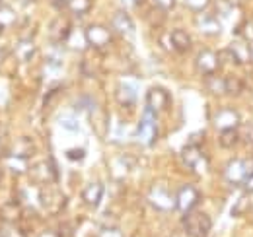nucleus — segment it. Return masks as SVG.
<instances>
[{
  "instance_id": "473e14b6",
  "label": "nucleus",
  "mask_w": 253,
  "mask_h": 237,
  "mask_svg": "<svg viewBox=\"0 0 253 237\" xmlns=\"http://www.w3.org/2000/svg\"><path fill=\"white\" fill-rule=\"evenodd\" d=\"M240 138H244L246 144H252L253 146V122L242 126V130H240Z\"/></svg>"
},
{
  "instance_id": "20e7f679",
  "label": "nucleus",
  "mask_w": 253,
  "mask_h": 237,
  "mask_svg": "<svg viewBox=\"0 0 253 237\" xmlns=\"http://www.w3.org/2000/svg\"><path fill=\"white\" fill-rule=\"evenodd\" d=\"M28 173H30L33 183H39V185H51V183H57L59 181V167H57V163H55L53 158L41 159L35 165H30V171Z\"/></svg>"
},
{
  "instance_id": "f704fd0d",
  "label": "nucleus",
  "mask_w": 253,
  "mask_h": 237,
  "mask_svg": "<svg viewBox=\"0 0 253 237\" xmlns=\"http://www.w3.org/2000/svg\"><path fill=\"white\" fill-rule=\"evenodd\" d=\"M59 122L63 124L66 130H78V120H76V117H66V115H63V117L59 118Z\"/></svg>"
},
{
  "instance_id": "7ed1b4c3",
  "label": "nucleus",
  "mask_w": 253,
  "mask_h": 237,
  "mask_svg": "<svg viewBox=\"0 0 253 237\" xmlns=\"http://www.w3.org/2000/svg\"><path fill=\"white\" fill-rule=\"evenodd\" d=\"M253 173V161L246 159V158H234L226 167H224V179L234 185L240 187L246 183V179Z\"/></svg>"
},
{
  "instance_id": "49530a36",
  "label": "nucleus",
  "mask_w": 253,
  "mask_h": 237,
  "mask_svg": "<svg viewBox=\"0 0 253 237\" xmlns=\"http://www.w3.org/2000/svg\"><path fill=\"white\" fill-rule=\"evenodd\" d=\"M0 6H2V0H0Z\"/></svg>"
},
{
  "instance_id": "4be33fe9",
  "label": "nucleus",
  "mask_w": 253,
  "mask_h": 237,
  "mask_svg": "<svg viewBox=\"0 0 253 237\" xmlns=\"http://www.w3.org/2000/svg\"><path fill=\"white\" fill-rule=\"evenodd\" d=\"M6 167H8L12 173H16V175H22V173H28V171H30L28 159L16 158V156H10V154H8V158H6Z\"/></svg>"
},
{
  "instance_id": "ea45409f",
  "label": "nucleus",
  "mask_w": 253,
  "mask_h": 237,
  "mask_svg": "<svg viewBox=\"0 0 253 237\" xmlns=\"http://www.w3.org/2000/svg\"><path fill=\"white\" fill-rule=\"evenodd\" d=\"M123 4H126V6H140L142 4V0H121Z\"/></svg>"
},
{
  "instance_id": "2eb2a0df",
  "label": "nucleus",
  "mask_w": 253,
  "mask_h": 237,
  "mask_svg": "<svg viewBox=\"0 0 253 237\" xmlns=\"http://www.w3.org/2000/svg\"><path fill=\"white\" fill-rule=\"evenodd\" d=\"M10 156H16V158H24V159H30L33 154H35V144L30 136H22L18 138L10 148H8Z\"/></svg>"
},
{
  "instance_id": "bb28decb",
  "label": "nucleus",
  "mask_w": 253,
  "mask_h": 237,
  "mask_svg": "<svg viewBox=\"0 0 253 237\" xmlns=\"http://www.w3.org/2000/svg\"><path fill=\"white\" fill-rule=\"evenodd\" d=\"M0 232H2V237H30L20 224H4Z\"/></svg>"
},
{
  "instance_id": "de8ad7c7",
  "label": "nucleus",
  "mask_w": 253,
  "mask_h": 237,
  "mask_svg": "<svg viewBox=\"0 0 253 237\" xmlns=\"http://www.w3.org/2000/svg\"><path fill=\"white\" fill-rule=\"evenodd\" d=\"M0 237H2V232H0Z\"/></svg>"
},
{
  "instance_id": "4c0bfd02",
  "label": "nucleus",
  "mask_w": 253,
  "mask_h": 237,
  "mask_svg": "<svg viewBox=\"0 0 253 237\" xmlns=\"http://www.w3.org/2000/svg\"><path fill=\"white\" fill-rule=\"evenodd\" d=\"M242 187H244V191H246L248 195H253V173L248 179H246V183H244Z\"/></svg>"
},
{
  "instance_id": "b1692460",
  "label": "nucleus",
  "mask_w": 253,
  "mask_h": 237,
  "mask_svg": "<svg viewBox=\"0 0 253 237\" xmlns=\"http://www.w3.org/2000/svg\"><path fill=\"white\" fill-rule=\"evenodd\" d=\"M218 60H220V66H238L242 60L238 57V51L234 47H228V49H222L218 53Z\"/></svg>"
},
{
  "instance_id": "a19ab883",
  "label": "nucleus",
  "mask_w": 253,
  "mask_h": 237,
  "mask_svg": "<svg viewBox=\"0 0 253 237\" xmlns=\"http://www.w3.org/2000/svg\"><path fill=\"white\" fill-rule=\"evenodd\" d=\"M39 237H57V232H45V234H41Z\"/></svg>"
},
{
  "instance_id": "1a4fd4ad",
  "label": "nucleus",
  "mask_w": 253,
  "mask_h": 237,
  "mask_svg": "<svg viewBox=\"0 0 253 237\" xmlns=\"http://www.w3.org/2000/svg\"><path fill=\"white\" fill-rule=\"evenodd\" d=\"M169 103H171V97L164 88L154 86L146 91V109L152 111L154 115H160L162 111H166L169 107Z\"/></svg>"
},
{
  "instance_id": "5701e85b",
  "label": "nucleus",
  "mask_w": 253,
  "mask_h": 237,
  "mask_svg": "<svg viewBox=\"0 0 253 237\" xmlns=\"http://www.w3.org/2000/svg\"><path fill=\"white\" fill-rule=\"evenodd\" d=\"M115 97H117V101H119L121 105H134V103H136V89L126 86V84H121V86L117 88Z\"/></svg>"
},
{
  "instance_id": "4468645a",
  "label": "nucleus",
  "mask_w": 253,
  "mask_h": 237,
  "mask_svg": "<svg viewBox=\"0 0 253 237\" xmlns=\"http://www.w3.org/2000/svg\"><path fill=\"white\" fill-rule=\"evenodd\" d=\"M111 26H113L115 33H119V35H123V37H130V35L134 33V22H132V18H130L126 12H123V10H119V12L113 14Z\"/></svg>"
},
{
  "instance_id": "c03bdc74",
  "label": "nucleus",
  "mask_w": 253,
  "mask_h": 237,
  "mask_svg": "<svg viewBox=\"0 0 253 237\" xmlns=\"http://www.w3.org/2000/svg\"><path fill=\"white\" fill-rule=\"evenodd\" d=\"M2 31H4V26H2V24H0V35H2Z\"/></svg>"
},
{
  "instance_id": "c9c22d12",
  "label": "nucleus",
  "mask_w": 253,
  "mask_h": 237,
  "mask_svg": "<svg viewBox=\"0 0 253 237\" xmlns=\"http://www.w3.org/2000/svg\"><path fill=\"white\" fill-rule=\"evenodd\" d=\"M84 156H86V152L82 148H74L66 152V158H68L70 161H80V159H84Z\"/></svg>"
},
{
  "instance_id": "2f4dec72",
  "label": "nucleus",
  "mask_w": 253,
  "mask_h": 237,
  "mask_svg": "<svg viewBox=\"0 0 253 237\" xmlns=\"http://www.w3.org/2000/svg\"><path fill=\"white\" fill-rule=\"evenodd\" d=\"M97 237H123V234H121V230L117 226H103L99 230Z\"/></svg>"
},
{
  "instance_id": "f8f14e48",
  "label": "nucleus",
  "mask_w": 253,
  "mask_h": 237,
  "mask_svg": "<svg viewBox=\"0 0 253 237\" xmlns=\"http://www.w3.org/2000/svg\"><path fill=\"white\" fill-rule=\"evenodd\" d=\"M103 191H105V187H103L101 181H92V183H88V185L82 189V200H84V204L90 208L99 206V202H101V198H103Z\"/></svg>"
},
{
  "instance_id": "e433bc0d",
  "label": "nucleus",
  "mask_w": 253,
  "mask_h": 237,
  "mask_svg": "<svg viewBox=\"0 0 253 237\" xmlns=\"http://www.w3.org/2000/svg\"><path fill=\"white\" fill-rule=\"evenodd\" d=\"M154 4L162 12H166V10H171L175 6V0H154Z\"/></svg>"
},
{
  "instance_id": "f03ea898",
  "label": "nucleus",
  "mask_w": 253,
  "mask_h": 237,
  "mask_svg": "<svg viewBox=\"0 0 253 237\" xmlns=\"http://www.w3.org/2000/svg\"><path fill=\"white\" fill-rule=\"evenodd\" d=\"M212 228V220L209 214L193 210L183 216V230L189 237H209Z\"/></svg>"
},
{
  "instance_id": "f3484780",
  "label": "nucleus",
  "mask_w": 253,
  "mask_h": 237,
  "mask_svg": "<svg viewBox=\"0 0 253 237\" xmlns=\"http://www.w3.org/2000/svg\"><path fill=\"white\" fill-rule=\"evenodd\" d=\"M70 31H72V26L66 18H57L53 20L51 28H49V33H51V39L53 41H64L70 37Z\"/></svg>"
},
{
  "instance_id": "9d476101",
  "label": "nucleus",
  "mask_w": 253,
  "mask_h": 237,
  "mask_svg": "<svg viewBox=\"0 0 253 237\" xmlns=\"http://www.w3.org/2000/svg\"><path fill=\"white\" fill-rule=\"evenodd\" d=\"M195 66L199 72H203L205 76H214L220 68V60H218V53L211 51V49H203L197 59H195Z\"/></svg>"
},
{
  "instance_id": "a211bd4d",
  "label": "nucleus",
  "mask_w": 253,
  "mask_h": 237,
  "mask_svg": "<svg viewBox=\"0 0 253 237\" xmlns=\"http://www.w3.org/2000/svg\"><path fill=\"white\" fill-rule=\"evenodd\" d=\"M197 26H199V30L203 31L205 35H218L220 30H222L220 20H218L216 16H212V14L203 16V18L197 22Z\"/></svg>"
},
{
  "instance_id": "79ce46f5",
  "label": "nucleus",
  "mask_w": 253,
  "mask_h": 237,
  "mask_svg": "<svg viewBox=\"0 0 253 237\" xmlns=\"http://www.w3.org/2000/svg\"><path fill=\"white\" fill-rule=\"evenodd\" d=\"M2 181H4V169L0 167V185H2Z\"/></svg>"
},
{
  "instance_id": "423d86ee",
  "label": "nucleus",
  "mask_w": 253,
  "mask_h": 237,
  "mask_svg": "<svg viewBox=\"0 0 253 237\" xmlns=\"http://www.w3.org/2000/svg\"><path fill=\"white\" fill-rule=\"evenodd\" d=\"M199 200H201V193L195 185H183L175 191V210H179L183 216L197 210Z\"/></svg>"
},
{
  "instance_id": "412c9836",
  "label": "nucleus",
  "mask_w": 253,
  "mask_h": 237,
  "mask_svg": "<svg viewBox=\"0 0 253 237\" xmlns=\"http://www.w3.org/2000/svg\"><path fill=\"white\" fill-rule=\"evenodd\" d=\"M244 89H246V82H244L242 78H238V76H226V78H224V93L236 97V95H240Z\"/></svg>"
},
{
  "instance_id": "a18cd8bd",
  "label": "nucleus",
  "mask_w": 253,
  "mask_h": 237,
  "mask_svg": "<svg viewBox=\"0 0 253 237\" xmlns=\"http://www.w3.org/2000/svg\"><path fill=\"white\" fill-rule=\"evenodd\" d=\"M234 2H248V0H234Z\"/></svg>"
},
{
  "instance_id": "0eeeda50",
  "label": "nucleus",
  "mask_w": 253,
  "mask_h": 237,
  "mask_svg": "<svg viewBox=\"0 0 253 237\" xmlns=\"http://www.w3.org/2000/svg\"><path fill=\"white\" fill-rule=\"evenodd\" d=\"M84 37H86V43L92 47V49H105L111 41H113V33L109 28L101 26V24H90L86 30H84Z\"/></svg>"
},
{
  "instance_id": "c756f323",
  "label": "nucleus",
  "mask_w": 253,
  "mask_h": 237,
  "mask_svg": "<svg viewBox=\"0 0 253 237\" xmlns=\"http://www.w3.org/2000/svg\"><path fill=\"white\" fill-rule=\"evenodd\" d=\"M240 33H242V37H244L246 41L253 43V18L246 20V22L242 24V30H240Z\"/></svg>"
},
{
  "instance_id": "39448f33",
  "label": "nucleus",
  "mask_w": 253,
  "mask_h": 237,
  "mask_svg": "<svg viewBox=\"0 0 253 237\" xmlns=\"http://www.w3.org/2000/svg\"><path fill=\"white\" fill-rule=\"evenodd\" d=\"M158 115H154L152 111L144 109V115L138 122V128H136V138L140 140L142 146H152L158 138V122H156Z\"/></svg>"
},
{
  "instance_id": "dca6fc26",
  "label": "nucleus",
  "mask_w": 253,
  "mask_h": 237,
  "mask_svg": "<svg viewBox=\"0 0 253 237\" xmlns=\"http://www.w3.org/2000/svg\"><path fill=\"white\" fill-rule=\"evenodd\" d=\"M169 43H171V49H173L175 53H181V55L187 53V51H191V45H193L191 35L185 30L171 31V35H169Z\"/></svg>"
},
{
  "instance_id": "58836bf2",
  "label": "nucleus",
  "mask_w": 253,
  "mask_h": 237,
  "mask_svg": "<svg viewBox=\"0 0 253 237\" xmlns=\"http://www.w3.org/2000/svg\"><path fill=\"white\" fill-rule=\"evenodd\" d=\"M51 4H53V8L63 10L64 6H68V0H51Z\"/></svg>"
},
{
  "instance_id": "37998d69",
  "label": "nucleus",
  "mask_w": 253,
  "mask_h": 237,
  "mask_svg": "<svg viewBox=\"0 0 253 237\" xmlns=\"http://www.w3.org/2000/svg\"><path fill=\"white\" fill-rule=\"evenodd\" d=\"M20 2H22V4H24V6H28V4H32L33 0H20Z\"/></svg>"
},
{
  "instance_id": "aec40b11",
  "label": "nucleus",
  "mask_w": 253,
  "mask_h": 237,
  "mask_svg": "<svg viewBox=\"0 0 253 237\" xmlns=\"http://www.w3.org/2000/svg\"><path fill=\"white\" fill-rule=\"evenodd\" d=\"M35 55V45H33L32 39H20V43H18V47H16V51H14V57L18 60H22V62H26V60H30Z\"/></svg>"
},
{
  "instance_id": "f257e3e1",
  "label": "nucleus",
  "mask_w": 253,
  "mask_h": 237,
  "mask_svg": "<svg viewBox=\"0 0 253 237\" xmlns=\"http://www.w3.org/2000/svg\"><path fill=\"white\" fill-rule=\"evenodd\" d=\"M146 200L148 204L158 210V212H171L175 210V193L169 191V187L164 181H156L154 185H150L148 193H146Z\"/></svg>"
},
{
  "instance_id": "393cba45",
  "label": "nucleus",
  "mask_w": 253,
  "mask_h": 237,
  "mask_svg": "<svg viewBox=\"0 0 253 237\" xmlns=\"http://www.w3.org/2000/svg\"><path fill=\"white\" fill-rule=\"evenodd\" d=\"M240 142V130L238 128H228L220 132V146L222 148H234Z\"/></svg>"
},
{
  "instance_id": "cd10ccee",
  "label": "nucleus",
  "mask_w": 253,
  "mask_h": 237,
  "mask_svg": "<svg viewBox=\"0 0 253 237\" xmlns=\"http://www.w3.org/2000/svg\"><path fill=\"white\" fill-rule=\"evenodd\" d=\"M0 24L2 26H12L16 24V12L10 6H0Z\"/></svg>"
},
{
  "instance_id": "7c9ffc66",
  "label": "nucleus",
  "mask_w": 253,
  "mask_h": 237,
  "mask_svg": "<svg viewBox=\"0 0 253 237\" xmlns=\"http://www.w3.org/2000/svg\"><path fill=\"white\" fill-rule=\"evenodd\" d=\"M57 237H74V226L70 222H61L57 228Z\"/></svg>"
},
{
  "instance_id": "6e6552de",
  "label": "nucleus",
  "mask_w": 253,
  "mask_h": 237,
  "mask_svg": "<svg viewBox=\"0 0 253 237\" xmlns=\"http://www.w3.org/2000/svg\"><path fill=\"white\" fill-rule=\"evenodd\" d=\"M39 204L49 210L51 214H59L66 206V197L59 189H41L39 191Z\"/></svg>"
},
{
  "instance_id": "6ab92c4d",
  "label": "nucleus",
  "mask_w": 253,
  "mask_h": 237,
  "mask_svg": "<svg viewBox=\"0 0 253 237\" xmlns=\"http://www.w3.org/2000/svg\"><path fill=\"white\" fill-rule=\"evenodd\" d=\"M22 214H24V210H22V204H6V206L0 208V220L4 222V224H18L20 220H22Z\"/></svg>"
},
{
  "instance_id": "a878e982",
  "label": "nucleus",
  "mask_w": 253,
  "mask_h": 237,
  "mask_svg": "<svg viewBox=\"0 0 253 237\" xmlns=\"http://www.w3.org/2000/svg\"><path fill=\"white\" fill-rule=\"evenodd\" d=\"M68 10L74 16H84L92 10V0H68Z\"/></svg>"
},
{
  "instance_id": "9b49d317",
  "label": "nucleus",
  "mask_w": 253,
  "mask_h": 237,
  "mask_svg": "<svg viewBox=\"0 0 253 237\" xmlns=\"http://www.w3.org/2000/svg\"><path fill=\"white\" fill-rule=\"evenodd\" d=\"M212 124H214L220 132L222 130H228V128H238V126H240V115H238V111L224 107V109H220V111L212 117Z\"/></svg>"
},
{
  "instance_id": "72a5a7b5",
  "label": "nucleus",
  "mask_w": 253,
  "mask_h": 237,
  "mask_svg": "<svg viewBox=\"0 0 253 237\" xmlns=\"http://www.w3.org/2000/svg\"><path fill=\"white\" fill-rule=\"evenodd\" d=\"M6 138H8V128L0 122V158H4L8 154V148H6Z\"/></svg>"
},
{
  "instance_id": "ddd939ff",
  "label": "nucleus",
  "mask_w": 253,
  "mask_h": 237,
  "mask_svg": "<svg viewBox=\"0 0 253 237\" xmlns=\"http://www.w3.org/2000/svg\"><path fill=\"white\" fill-rule=\"evenodd\" d=\"M203 161H205V156L199 148V144H187L181 150V163L191 171H197Z\"/></svg>"
},
{
  "instance_id": "c85d7f7f",
  "label": "nucleus",
  "mask_w": 253,
  "mask_h": 237,
  "mask_svg": "<svg viewBox=\"0 0 253 237\" xmlns=\"http://www.w3.org/2000/svg\"><path fill=\"white\" fill-rule=\"evenodd\" d=\"M185 4H187L189 10L199 14V12H205L211 6V0H185Z\"/></svg>"
}]
</instances>
